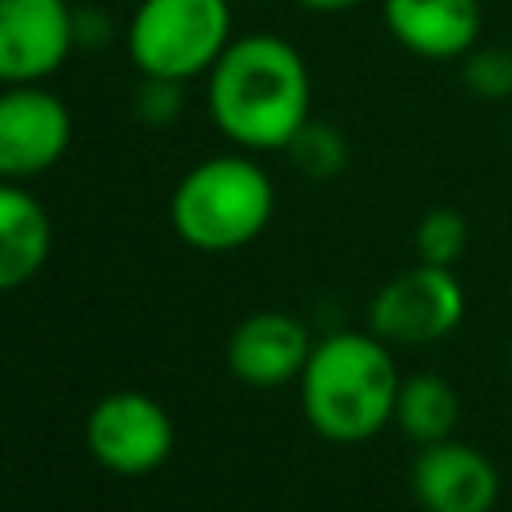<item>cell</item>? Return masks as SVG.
Returning <instances> with one entry per match:
<instances>
[{
	"label": "cell",
	"mask_w": 512,
	"mask_h": 512,
	"mask_svg": "<svg viewBox=\"0 0 512 512\" xmlns=\"http://www.w3.org/2000/svg\"><path fill=\"white\" fill-rule=\"evenodd\" d=\"M508 372H512V340H508Z\"/></svg>",
	"instance_id": "cell-19"
},
{
	"label": "cell",
	"mask_w": 512,
	"mask_h": 512,
	"mask_svg": "<svg viewBox=\"0 0 512 512\" xmlns=\"http://www.w3.org/2000/svg\"><path fill=\"white\" fill-rule=\"evenodd\" d=\"M468 248V220L456 208H432L416 224V256L424 264L456 268V260Z\"/></svg>",
	"instance_id": "cell-15"
},
{
	"label": "cell",
	"mask_w": 512,
	"mask_h": 512,
	"mask_svg": "<svg viewBox=\"0 0 512 512\" xmlns=\"http://www.w3.org/2000/svg\"><path fill=\"white\" fill-rule=\"evenodd\" d=\"M300 8H308V12H348V8H356V4H364V0H296Z\"/></svg>",
	"instance_id": "cell-18"
},
{
	"label": "cell",
	"mask_w": 512,
	"mask_h": 512,
	"mask_svg": "<svg viewBox=\"0 0 512 512\" xmlns=\"http://www.w3.org/2000/svg\"><path fill=\"white\" fill-rule=\"evenodd\" d=\"M460 80L476 100L512 96V44H476L460 56Z\"/></svg>",
	"instance_id": "cell-16"
},
{
	"label": "cell",
	"mask_w": 512,
	"mask_h": 512,
	"mask_svg": "<svg viewBox=\"0 0 512 512\" xmlns=\"http://www.w3.org/2000/svg\"><path fill=\"white\" fill-rule=\"evenodd\" d=\"M400 372L388 340L368 332H332L312 344L300 372V408L316 436L332 444L372 440L396 416Z\"/></svg>",
	"instance_id": "cell-2"
},
{
	"label": "cell",
	"mask_w": 512,
	"mask_h": 512,
	"mask_svg": "<svg viewBox=\"0 0 512 512\" xmlns=\"http://www.w3.org/2000/svg\"><path fill=\"white\" fill-rule=\"evenodd\" d=\"M388 36L420 60H460L480 44L484 8L480 0H380Z\"/></svg>",
	"instance_id": "cell-10"
},
{
	"label": "cell",
	"mask_w": 512,
	"mask_h": 512,
	"mask_svg": "<svg viewBox=\"0 0 512 512\" xmlns=\"http://www.w3.org/2000/svg\"><path fill=\"white\" fill-rule=\"evenodd\" d=\"M72 112L44 84H0V180H32L64 160Z\"/></svg>",
	"instance_id": "cell-7"
},
{
	"label": "cell",
	"mask_w": 512,
	"mask_h": 512,
	"mask_svg": "<svg viewBox=\"0 0 512 512\" xmlns=\"http://www.w3.org/2000/svg\"><path fill=\"white\" fill-rule=\"evenodd\" d=\"M88 452L120 476H144L172 456L176 428L160 400L144 392H108L84 420Z\"/></svg>",
	"instance_id": "cell-6"
},
{
	"label": "cell",
	"mask_w": 512,
	"mask_h": 512,
	"mask_svg": "<svg viewBox=\"0 0 512 512\" xmlns=\"http://www.w3.org/2000/svg\"><path fill=\"white\" fill-rule=\"evenodd\" d=\"M184 108V84L180 80H156V76H144L140 92H136V112L144 124H172Z\"/></svg>",
	"instance_id": "cell-17"
},
{
	"label": "cell",
	"mask_w": 512,
	"mask_h": 512,
	"mask_svg": "<svg viewBox=\"0 0 512 512\" xmlns=\"http://www.w3.org/2000/svg\"><path fill=\"white\" fill-rule=\"evenodd\" d=\"M276 212L272 176L244 152L208 156L172 188V228L188 248L232 252L252 244Z\"/></svg>",
	"instance_id": "cell-3"
},
{
	"label": "cell",
	"mask_w": 512,
	"mask_h": 512,
	"mask_svg": "<svg viewBox=\"0 0 512 512\" xmlns=\"http://www.w3.org/2000/svg\"><path fill=\"white\" fill-rule=\"evenodd\" d=\"M76 48L68 0H0V84H44Z\"/></svg>",
	"instance_id": "cell-8"
},
{
	"label": "cell",
	"mask_w": 512,
	"mask_h": 512,
	"mask_svg": "<svg viewBox=\"0 0 512 512\" xmlns=\"http://www.w3.org/2000/svg\"><path fill=\"white\" fill-rule=\"evenodd\" d=\"M208 116L244 152H280L312 120V76L300 48L276 32L232 36L208 72Z\"/></svg>",
	"instance_id": "cell-1"
},
{
	"label": "cell",
	"mask_w": 512,
	"mask_h": 512,
	"mask_svg": "<svg viewBox=\"0 0 512 512\" xmlns=\"http://www.w3.org/2000/svg\"><path fill=\"white\" fill-rule=\"evenodd\" d=\"M232 44L228 0H140L128 20V56L140 76L192 80L208 76Z\"/></svg>",
	"instance_id": "cell-4"
},
{
	"label": "cell",
	"mask_w": 512,
	"mask_h": 512,
	"mask_svg": "<svg viewBox=\"0 0 512 512\" xmlns=\"http://www.w3.org/2000/svg\"><path fill=\"white\" fill-rule=\"evenodd\" d=\"M412 496L424 512H492L500 500V472L480 448L448 436L420 444L412 460Z\"/></svg>",
	"instance_id": "cell-9"
},
{
	"label": "cell",
	"mask_w": 512,
	"mask_h": 512,
	"mask_svg": "<svg viewBox=\"0 0 512 512\" xmlns=\"http://www.w3.org/2000/svg\"><path fill=\"white\" fill-rule=\"evenodd\" d=\"M312 356L308 328L288 312H252L228 336V368L252 388H280L300 380Z\"/></svg>",
	"instance_id": "cell-11"
},
{
	"label": "cell",
	"mask_w": 512,
	"mask_h": 512,
	"mask_svg": "<svg viewBox=\"0 0 512 512\" xmlns=\"http://www.w3.org/2000/svg\"><path fill=\"white\" fill-rule=\"evenodd\" d=\"M460 420V396L456 388L436 376V372H416L408 380H400V396H396V416L392 424L416 440V444H436L448 440L452 428Z\"/></svg>",
	"instance_id": "cell-13"
},
{
	"label": "cell",
	"mask_w": 512,
	"mask_h": 512,
	"mask_svg": "<svg viewBox=\"0 0 512 512\" xmlns=\"http://www.w3.org/2000/svg\"><path fill=\"white\" fill-rule=\"evenodd\" d=\"M464 288L452 268L416 264L392 276L368 304V328L388 344H432L464 320Z\"/></svg>",
	"instance_id": "cell-5"
},
{
	"label": "cell",
	"mask_w": 512,
	"mask_h": 512,
	"mask_svg": "<svg viewBox=\"0 0 512 512\" xmlns=\"http://www.w3.org/2000/svg\"><path fill=\"white\" fill-rule=\"evenodd\" d=\"M52 252V220L44 204L16 180H0V292L28 284Z\"/></svg>",
	"instance_id": "cell-12"
},
{
	"label": "cell",
	"mask_w": 512,
	"mask_h": 512,
	"mask_svg": "<svg viewBox=\"0 0 512 512\" xmlns=\"http://www.w3.org/2000/svg\"><path fill=\"white\" fill-rule=\"evenodd\" d=\"M284 152H288L292 164H296L304 176H312V180H332V176H340L344 164H348V140H344V132H340L336 124H324V120H308V124L292 136V144H288Z\"/></svg>",
	"instance_id": "cell-14"
}]
</instances>
